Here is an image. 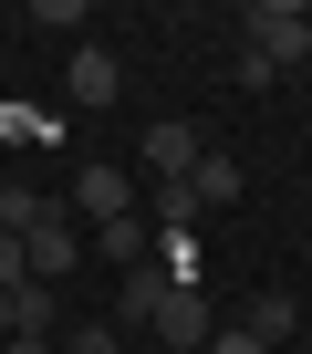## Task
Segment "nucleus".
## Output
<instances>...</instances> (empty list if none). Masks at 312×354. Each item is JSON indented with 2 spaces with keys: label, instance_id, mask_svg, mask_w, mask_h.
Returning <instances> with one entry per match:
<instances>
[{
  "label": "nucleus",
  "instance_id": "f257e3e1",
  "mask_svg": "<svg viewBox=\"0 0 312 354\" xmlns=\"http://www.w3.org/2000/svg\"><path fill=\"white\" fill-rule=\"evenodd\" d=\"M250 53L260 63H302L312 53V11H302V0H260V11H250Z\"/></svg>",
  "mask_w": 312,
  "mask_h": 354
},
{
  "label": "nucleus",
  "instance_id": "f03ea898",
  "mask_svg": "<svg viewBox=\"0 0 312 354\" xmlns=\"http://www.w3.org/2000/svg\"><path fill=\"white\" fill-rule=\"evenodd\" d=\"M208 333H219V323H208V292H198V281H177V292H167V313H156V344H167V354H208Z\"/></svg>",
  "mask_w": 312,
  "mask_h": 354
},
{
  "label": "nucleus",
  "instance_id": "7ed1b4c3",
  "mask_svg": "<svg viewBox=\"0 0 312 354\" xmlns=\"http://www.w3.org/2000/svg\"><path fill=\"white\" fill-rule=\"evenodd\" d=\"M198 156H208V146H198L188 115H156V125H146V167H156V188H167V177H188Z\"/></svg>",
  "mask_w": 312,
  "mask_h": 354
},
{
  "label": "nucleus",
  "instance_id": "20e7f679",
  "mask_svg": "<svg viewBox=\"0 0 312 354\" xmlns=\"http://www.w3.org/2000/svg\"><path fill=\"white\" fill-rule=\"evenodd\" d=\"M73 219H94V230H104V219H135L125 167H84V177H73Z\"/></svg>",
  "mask_w": 312,
  "mask_h": 354
},
{
  "label": "nucleus",
  "instance_id": "39448f33",
  "mask_svg": "<svg viewBox=\"0 0 312 354\" xmlns=\"http://www.w3.org/2000/svg\"><path fill=\"white\" fill-rule=\"evenodd\" d=\"M167 292H177V281H167V271L146 261V271H125V292H115V313H104V323H115V333H125V323H146V333H156V313H167Z\"/></svg>",
  "mask_w": 312,
  "mask_h": 354
},
{
  "label": "nucleus",
  "instance_id": "423d86ee",
  "mask_svg": "<svg viewBox=\"0 0 312 354\" xmlns=\"http://www.w3.org/2000/svg\"><path fill=\"white\" fill-rule=\"evenodd\" d=\"M115 94H125V63H115L104 42H73V104L94 115V104H115Z\"/></svg>",
  "mask_w": 312,
  "mask_h": 354
},
{
  "label": "nucleus",
  "instance_id": "0eeeda50",
  "mask_svg": "<svg viewBox=\"0 0 312 354\" xmlns=\"http://www.w3.org/2000/svg\"><path fill=\"white\" fill-rule=\"evenodd\" d=\"M94 250H104V271H146L156 261V219H104Z\"/></svg>",
  "mask_w": 312,
  "mask_h": 354
},
{
  "label": "nucleus",
  "instance_id": "6e6552de",
  "mask_svg": "<svg viewBox=\"0 0 312 354\" xmlns=\"http://www.w3.org/2000/svg\"><path fill=\"white\" fill-rule=\"evenodd\" d=\"M21 250H32V281H63V271H73V250H84V240H73V219H63V209H52V219H42V230H32V240H21Z\"/></svg>",
  "mask_w": 312,
  "mask_h": 354
},
{
  "label": "nucleus",
  "instance_id": "1a4fd4ad",
  "mask_svg": "<svg viewBox=\"0 0 312 354\" xmlns=\"http://www.w3.org/2000/svg\"><path fill=\"white\" fill-rule=\"evenodd\" d=\"M240 333H260V344H291V333H302V302H291V292H250Z\"/></svg>",
  "mask_w": 312,
  "mask_h": 354
},
{
  "label": "nucleus",
  "instance_id": "9d476101",
  "mask_svg": "<svg viewBox=\"0 0 312 354\" xmlns=\"http://www.w3.org/2000/svg\"><path fill=\"white\" fill-rule=\"evenodd\" d=\"M42 219H52V198L32 188V177H0V230H11V240H32Z\"/></svg>",
  "mask_w": 312,
  "mask_h": 354
},
{
  "label": "nucleus",
  "instance_id": "9b49d317",
  "mask_svg": "<svg viewBox=\"0 0 312 354\" xmlns=\"http://www.w3.org/2000/svg\"><path fill=\"white\" fill-rule=\"evenodd\" d=\"M188 198H198V219L229 209V198H240V167H229V156H198V167H188Z\"/></svg>",
  "mask_w": 312,
  "mask_h": 354
},
{
  "label": "nucleus",
  "instance_id": "f8f14e48",
  "mask_svg": "<svg viewBox=\"0 0 312 354\" xmlns=\"http://www.w3.org/2000/svg\"><path fill=\"white\" fill-rule=\"evenodd\" d=\"M52 323H63V292L52 281H21L11 292V333H52Z\"/></svg>",
  "mask_w": 312,
  "mask_h": 354
},
{
  "label": "nucleus",
  "instance_id": "ddd939ff",
  "mask_svg": "<svg viewBox=\"0 0 312 354\" xmlns=\"http://www.w3.org/2000/svg\"><path fill=\"white\" fill-rule=\"evenodd\" d=\"M63 354H125V333H115V323H73V333H63Z\"/></svg>",
  "mask_w": 312,
  "mask_h": 354
},
{
  "label": "nucleus",
  "instance_id": "4468645a",
  "mask_svg": "<svg viewBox=\"0 0 312 354\" xmlns=\"http://www.w3.org/2000/svg\"><path fill=\"white\" fill-rule=\"evenodd\" d=\"M21 281H32V250H21L11 230H0V292H21Z\"/></svg>",
  "mask_w": 312,
  "mask_h": 354
},
{
  "label": "nucleus",
  "instance_id": "2eb2a0df",
  "mask_svg": "<svg viewBox=\"0 0 312 354\" xmlns=\"http://www.w3.org/2000/svg\"><path fill=\"white\" fill-rule=\"evenodd\" d=\"M208 354H271V344H260V333H240V323H219V333H208Z\"/></svg>",
  "mask_w": 312,
  "mask_h": 354
},
{
  "label": "nucleus",
  "instance_id": "dca6fc26",
  "mask_svg": "<svg viewBox=\"0 0 312 354\" xmlns=\"http://www.w3.org/2000/svg\"><path fill=\"white\" fill-rule=\"evenodd\" d=\"M0 354H63L52 333H11V344H0Z\"/></svg>",
  "mask_w": 312,
  "mask_h": 354
},
{
  "label": "nucleus",
  "instance_id": "f3484780",
  "mask_svg": "<svg viewBox=\"0 0 312 354\" xmlns=\"http://www.w3.org/2000/svg\"><path fill=\"white\" fill-rule=\"evenodd\" d=\"M0 344H11V292H0Z\"/></svg>",
  "mask_w": 312,
  "mask_h": 354
}]
</instances>
